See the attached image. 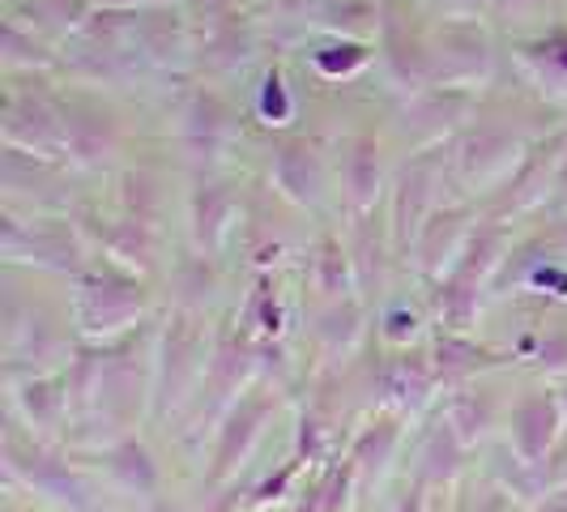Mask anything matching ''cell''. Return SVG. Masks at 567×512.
Segmentation results:
<instances>
[{
    "label": "cell",
    "instance_id": "obj_1",
    "mask_svg": "<svg viewBox=\"0 0 567 512\" xmlns=\"http://www.w3.org/2000/svg\"><path fill=\"white\" fill-rule=\"evenodd\" d=\"M142 308H145V290L137 278H124V274H90V278H82L78 320H82L90 334L124 329V325L137 320Z\"/></svg>",
    "mask_w": 567,
    "mask_h": 512
},
{
    "label": "cell",
    "instance_id": "obj_2",
    "mask_svg": "<svg viewBox=\"0 0 567 512\" xmlns=\"http://www.w3.org/2000/svg\"><path fill=\"white\" fill-rule=\"evenodd\" d=\"M4 137H9V145H22V150L48 154V158L69 150L60 103H52L48 94H34V90L9 94V103H4Z\"/></svg>",
    "mask_w": 567,
    "mask_h": 512
},
{
    "label": "cell",
    "instance_id": "obj_3",
    "mask_svg": "<svg viewBox=\"0 0 567 512\" xmlns=\"http://www.w3.org/2000/svg\"><path fill=\"white\" fill-rule=\"evenodd\" d=\"M60 112H64V133H69V154H78L82 163H103L107 154L115 150L120 142V124H115V115L103 107V103H94V99H64L60 103Z\"/></svg>",
    "mask_w": 567,
    "mask_h": 512
},
{
    "label": "cell",
    "instance_id": "obj_4",
    "mask_svg": "<svg viewBox=\"0 0 567 512\" xmlns=\"http://www.w3.org/2000/svg\"><path fill=\"white\" fill-rule=\"evenodd\" d=\"M200 371V329L193 316H179L167 329V346L158 359V410H167V401H175L188 393V385L197 380Z\"/></svg>",
    "mask_w": 567,
    "mask_h": 512
},
{
    "label": "cell",
    "instance_id": "obj_5",
    "mask_svg": "<svg viewBox=\"0 0 567 512\" xmlns=\"http://www.w3.org/2000/svg\"><path fill=\"white\" fill-rule=\"evenodd\" d=\"M230 133H235V124H230L227 103L218 94H209V90L193 94V103L184 112V150L197 163H214L223 154V145L230 142Z\"/></svg>",
    "mask_w": 567,
    "mask_h": 512
},
{
    "label": "cell",
    "instance_id": "obj_6",
    "mask_svg": "<svg viewBox=\"0 0 567 512\" xmlns=\"http://www.w3.org/2000/svg\"><path fill=\"white\" fill-rule=\"evenodd\" d=\"M269 410H274V393H265V389H252L248 398H239V406L227 414L223 436H218V449H214V479H227L239 465V457L248 453V444H252V436L260 431Z\"/></svg>",
    "mask_w": 567,
    "mask_h": 512
},
{
    "label": "cell",
    "instance_id": "obj_7",
    "mask_svg": "<svg viewBox=\"0 0 567 512\" xmlns=\"http://www.w3.org/2000/svg\"><path fill=\"white\" fill-rule=\"evenodd\" d=\"M564 423V410L550 393H529V398L516 406L512 414V440H516V453L525 457V465H538L546 449L555 444V431Z\"/></svg>",
    "mask_w": 567,
    "mask_h": 512
},
{
    "label": "cell",
    "instance_id": "obj_8",
    "mask_svg": "<svg viewBox=\"0 0 567 512\" xmlns=\"http://www.w3.org/2000/svg\"><path fill=\"white\" fill-rule=\"evenodd\" d=\"M4 253L9 256L30 253V260L52 265V269H69V265H78V244H73L69 227H60V223L22 227V223L4 218Z\"/></svg>",
    "mask_w": 567,
    "mask_h": 512
},
{
    "label": "cell",
    "instance_id": "obj_9",
    "mask_svg": "<svg viewBox=\"0 0 567 512\" xmlns=\"http://www.w3.org/2000/svg\"><path fill=\"white\" fill-rule=\"evenodd\" d=\"M426 201H431V163H410L401 171L398 193H393V239H398V248L410 244V235L419 239Z\"/></svg>",
    "mask_w": 567,
    "mask_h": 512
},
{
    "label": "cell",
    "instance_id": "obj_10",
    "mask_svg": "<svg viewBox=\"0 0 567 512\" xmlns=\"http://www.w3.org/2000/svg\"><path fill=\"white\" fill-rule=\"evenodd\" d=\"M274 175L282 184V193L290 201H316L324 188V167L316 158V150L308 142H282L278 145V158H274Z\"/></svg>",
    "mask_w": 567,
    "mask_h": 512
},
{
    "label": "cell",
    "instance_id": "obj_11",
    "mask_svg": "<svg viewBox=\"0 0 567 512\" xmlns=\"http://www.w3.org/2000/svg\"><path fill=\"white\" fill-rule=\"evenodd\" d=\"M435 57H440V69L453 73V78H470L486 64V34L474 22H449L435 39Z\"/></svg>",
    "mask_w": 567,
    "mask_h": 512
},
{
    "label": "cell",
    "instance_id": "obj_12",
    "mask_svg": "<svg viewBox=\"0 0 567 512\" xmlns=\"http://www.w3.org/2000/svg\"><path fill=\"white\" fill-rule=\"evenodd\" d=\"M456 163L465 175H495V171H504L516 163V142H512L508 133H499V129H478V133H470L465 142H461V154H456Z\"/></svg>",
    "mask_w": 567,
    "mask_h": 512
},
{
    "label": "cell",
    "instance_id": "obj_13",
    "mask_svg": "<svg viewBox=\"0 0 567 512\" xmlns=\"http://www.w3.org/2000/svg\"><path fill=\"white\" fill-rule=\"evenodd\" d=\"M465 239V209H444L419 231V265L426 274H440L444 260L456 265V248Z\"/></svg>",
    "mask_w": 567,
    "mask_h": 512
},
{
    "label": "cell",
    "instance_id": "obj_14",
    "mask_svg": "<svg viewBox=\"0 0 567 512\" xmlns=\"http://www.w3.org/2000/svg\"><path fill=\"white\" fill-rule=\"evenodd\" d=\"M435 363H426L423 355H398L389 371H384V389L401 401V406H423L431 385H435Z\"/></svg>",
    "mask_w": 567,
    "mask_h": 512
},
{
    "label": "cell",
    "instance_id": "obj_15",
    "mask_svg": "<svg viewBox=\"0 0 567 512\" xmlns=\"http://www.w3.org/2000/svg\"><path fill=\"white\" fill-rule=\"evenodd\" d=\"M431 363H435V376H440V380H465V376L491 368V363H499V359H495L491 350H483V346H474L470 338L449 334V338L435 341Z\"/></svg>",
    "mask_w": 567,
    "mask_h": 512
},
{
    "label": "cell",
    "instance_id": "obj_16",
    "mask_svg": "<svg viewBox=\"0 0 567 512\" xmlns=\"http://www.w3.org/2000/svg\"><path fill=\"white\" fill-rule=\"evenodd\" d=\"M346 188H350V205L354 209H368L375 193H380V150L371 137H359L350 145V158H346Z\"/></svg>",
    "mask_w": 567,
    "mask_h": 512
},
{
    "label": "cell",
    "instance_id": "obj_17",
    "mask_svg": "<svg viewBox=\"0 0 567 512\" xmlns=\"http://www.w3.org/2000/svg\"><path fill=\"white\" fill-rule=\"evenodd\" d=\"M461 449H465V440H461L456 427L444 419V423L426 436V444H423V483H449L456 470H461Z\"/></svg>",
    "mask_w": 567,
    "mask_h": 512
},
{
    "label": "cell",
    "instance_id": "obj_18",
    "mask_svg": "<svg viewBox=\"0 0 567 512\" xmlns=\"http://www.w3.org/2000/svg\"><path fill=\"white\" fill-rule=\"evenodd\" d=\"M230 209H235V197L227 193V184H205L193 201V227H197V244L200 248H218V235L227 227Z\"/></svg>",
    "mask_w": 567,
    "mask_h": 512
},
{
    "label": "cell",
    "instance_id": "obj_19",
    "mask_svg": "<svg viewBox=\"0 0 567 512\" xmlns=\"http://www.w3.org/2000/svg\"><path fill=\"white\" fill-rule=\"evenodd\" d=\"M499 248H504V231H499V227H478L470 239H465L461 256H456L453 278L478 286L486 274H491V265L499 260Z\"/></svg>",
    "mask_w": 567,
    "mask_h": 512
},
{
    "label": "cell",
    "instance_id": "obj_20",
    "mask_svg": "<svg viewBox=\"0 0 567 512\" xmlns=\"http://www.w3.org/2000/svg\"><path fill=\"white\" fill-rule=\"evenodd\" d=\"M22 406L34 427H56L69 410V380H30L22 389Z\"/></svg>",
    "mask_w": 567,
    "mask_h": 512
},
{
    "label": "cell",
    "instance_id": "obj_21",
    "mask_svg": "<svg viewBox=\"0 0 567 512\" xmlns=\"http://www.w3.org/2000/svg\"><path fill=\"white\" fill-rule=\"evenodd\" d=\"M248 43H252V34H248V27L239 18H218L214 30H209V39H205V64H214V69L239 64V60L248 57Z\"/></svg>",
    "mask_w": 567,
    "mask_h": 512
},
{
    "label": "cell",
    "instance_id": "obj_22",
    "mask_svg": "<svg viewBox=\"0 0 567 512\" xmlns=\"http://www.w3.org/2000/svg\"><path fill=\"white\" fill-rule=\"evenodd\" d=\"M137 48L154 60H171L184 48V27H179V18H167V13L137 18Z\"/></svg>",
    "mask_w": 567,
    "mask_h": 512
},
{
    "label": "cell",
    "instance_id": "obj_23",
    "mask_svg": "<svg viewBox=\"0 0 567 512\" xmlns=\"http://www.w3.org/2000/svg\"><path fill=\"white\" fill-rule=\"evenodd\" d=\"M393 444H398V427L393 423H375L371 431L359 436V444H354V457H350V465H354V474H380L384 470V461L393 453Z\"/></svg>",
    "mask_w": 567,
    "mask_h": 512
},
{
    "label": "cell",
    "instance_id": "obj_24",
    "mask_svg": "<svg viewBox=\"0 0 567 512\" xmlns=\"http://www.w3.org/2000/svg\"><path fill=\"white\" fill-rule=\"evenodd\" d=\"M491 398L486 393H456L453 406H449V423L456 427V436L465 440V444H474V440H483L486 427H491Z\"/></svg>",
    "mask_w": 567,
    "mask_h": 512
},
{
    "label": "cell",
    "instance_id": "obj_25",
    "mask_svg": "<svg viewBox=\"0 0 567 512\" xmlns=\"http://www.w3.org/2000/svg\"><path fill=\"white\" fill-rule=\"evenodd\" d=\"M112 470L128 491H154V487H158L154 461H150V453H145L142 444H133V440L120 444V449H112Z\"/></svg>",
    "mask_w": 567,
    "mask_h": 512
},
{
    "label": "cell",
    "instance_id": "obj_26",
    "mask_svg": "<svg viewBox=\"0 0 567 512\" xmlns=\"http://www.w3.org/2000/svg\"><path fill=\"white\" fill-rule=\"evenodd\" d=\"M440 316L453 325L456 334H465L474 325V316H478V286L461 283V278L449 274L444 286H440Z\"/></svg>",
    "mask_w": 567,
    "mask_h": 512
},
{
    "label": "cell",
    "instance_id": "obj_27",
    "mask_svg": "<svg viewBox=\"0 0 567 512\" xmlns=\"http://www.w3.org/2000/svg\"><path fill=\"white\" fill-rule=\"evenodd\" d=\"M107 248H112L115 256H124V260L150 265V260H154V231H150V223H142V218H124V223H115V227L107 231Z\"/></svg>",
    "mask_w": 567,
    "mask_h": 512
},
{
    "label": "cell",
    "instance_id": "obj_28",
    "mask_svg": "<svg viewBox=\"0 0 567 512\" xmlns=\"http://www.w3.org/2000/svg\"><path fill=\"white\" fill-rule=\"evenodd\" d=\"M312 278L324 295H341L346 290V278H350V260L341 253L338 239H320L312 256Z\"/></svg>",
    "mask_w": 567,
    "mask_h": 512
},
{
    "label": "cell",
    "instance_id": "obj_29",
    "mask_svg": "<svg viewBox=\"0 0 567 512\" xmlns=\"http://www.w3.org/2000/svg\"><path fill=\"white\" fill-rule=\"evenodd\" d=\"M30 27L82 30L85 27V0H30Z\"/></svg>",
    "mask_w": 567,
    "mask_h": 512
},
{
    "label": "cell",
    "instance_id": "obj_30",
    "mask_svg": "<svg viewBox=\"0 0 567 512\" xmlns=\"http://www.w3.org/2000/svg\"><path fill=\"white\" fill-rule=\"evenodd\" d=\"M124 209H128V218L154 223V209H158V180H154L150 171H128V175H124Z\"/></svg>",
    "mask_w": 567,
    "mask_h": 512
},
{
    "label": "cell",
    "instance_id": "obj_31",
    "mask_svg": "<svg viewBox=\"0 0 567 512\" xmlns=\"http://www.w3.org/2000/svg\"><path fill=\"white\" fill-rule=\"evenodd\" d=\"M4 64L9 69H18V64H48V52L34 39L27 43V34H22V27L13 18L4 22Z\"/></svg>",
    "mask_w": 567,
    "mask_h": 512
},
{
    "label": "cell",
    "instance_id": "obj_32",
    "mask_svg": "<svg viewBox=\"0 0 567 512\" xmlns=\"http://www.w3.org/2000/svg\"><path fill=\"white\" fill-rule=\"evenodd\" d=\"M354 329H359V313L346 304V308H333V313H324V325H320V338L329 341L333 350L346 346V341L354 338Z\"/></svg>",
    "mask_w": 567,
    "mask_h": 512
},
{
    "label": "cell",
    "instance_id": "obj_33",
    "mask_svg": "<svg viewBox=\"0 0 567 512\" xmlns=\"http://www.w3.org/2000/svg\"><path fill=\"white\" fill-rule=\"evenodd\" d=\"M286 107H290V103H286L282 78H278V73H269V78H265V112L274 115V120H282Z\"/></svg>",
    "mask_w": 567,
    "mask_h": 512
},
{
    "label": "cell",
    "instance_id": "obj_34",
    "mask_svg": "<svg viewBox=\"0 0 567 512\" xmlns=\"http://www.w3.org/2000/svg\"><path fill=\"white\" fill-rule=\"evenodd\" d=\"M542 52H546V60H555L559 69H567V30H559V34H550V39L542 43Z\"/></svg>",
    "mask_w": 567,
    "mask_h": 512
},
{
    "label": "cell",
    "instance_id": "obj_35",
    "mask_svg": "<svg viewBox=\"0 0 567 512\" xmlns=\"http://www.w3.org/2000/svg\"><path fill=\"white\" fill-rule=\"evenodd\" d=\"M414 325H419V320H414L410 313H393V316H389V338H393V341L410 338V334H414Z\"/></svg>",
    "mask_w": 567,
    "mask_h": 512
},
{
    "label": "cell",
    "instance_id": "obj_36",
    "mask_svg": "<svg viewBox=\"0 0 567 512\" xmlns=\"http://www.w3.org/2000/svg\"><path fill=\"white\" fill-rule=\"evenodd\" d=\"M478 512H516L512 509V500L504 491H483V500H478Z\"/></svg>",
    "mask_w": 567,
    "mask_h": 512
},
{
    "label": "cell",
    "instance_id": "obj_37",
    "mask_svg": "<svg viewBox=\"0 0 567 512\" xmlns=\"http://www.w3.org/2000/svg\"><path fill=\"white\" fill-rule=\"evenodd\" d=\"M542 363H567V338H555L550 346H542Z\"/></svg>",
    "mask_w": 567,
    "mask_h": 512
},
{
    "label": "cell",
    "instance_id": "obj_38",
    "mask_svg": "<svg viewBox=\"0 0 567 512\" xmlns=\"http://www.w3.org/2000/svg\"><path fill=\"white\" fill-rule=\"evenodd\" d=\"M398 512H423V483H419L414 491H410V495H405V500H401Z\"/></svg>",
    "mask_w": 567,
    "mask_h": 512
},
{
    "label": "cell",
    "instance_id": "obj_39",
    "mask_svg": "<svg viewBox=\"0 0 567 512\" xmlns=\"http://www.w3.org/2000/svg\"><path fill=\"white\" fill-rule=\"evenodd\" d=\"M538 512H567V491H559V495H550L546 504H542Z\"/></svg>",
    "mask_w": 567,
    "mask_h": 512
},
{
    "label": "cell",
    "instance_id": "obj_40",
    "mask_svg": "<svg viewBox=\"0 0 567 512\" xmlns=\"http://www.w3.org/2000/svg\"><path fill=\"white\" fill-rule=\"evenodd\" d=\"M559 401H564V419H567V385H564V393H559Z\"/></svg>",
    "mask_w": 567,
    "mask_h": 512
}]
</instances>
